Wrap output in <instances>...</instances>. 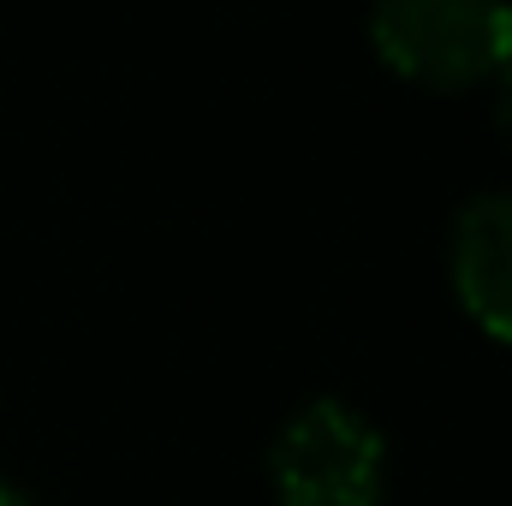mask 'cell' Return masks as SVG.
Instances as JSON below:
<instances>
[{"mask_svg":"<svg viewBox=\"0 0 512 506\" xmlns=\"http://www.w3.org/2000/svg\"><path fill=\"white\" fill-rule=\"evenodd\" d=\"M507 0H376L370 36L382 60L429 90H465L495 72Z\"/></svg>","mask_w":512,"mask_h":506,"instance_id":"obj_1","label":"cell"},{"mask_svg":"<svg viewBox=\"0 0 512 506\" xmlns=\"http://www.w3.org/2000/svg\"><path fill=\"white\" fill-rule=\"evenodd\" d=\"M268 477H274L280 506H376L382 501V435L358 411L316 399L280 429L268 453Z\"/></svg>","mask_w":512,"mask_h":506,"instance_id":"obj_2","label":"cell"},{"mask_svg":"<svg viewBox=\"0 0 512 506\" xmlns=\"http://www.w3.org/2000/svg\"><path fill=\"white\" fill-rule=\"evenodd\" d=\"M453 280L465 310L489 328L512 340V191L477 197L459 215L453 233Z\"/></svg>","mask_w":512,"mask_h":506,"instance_id":"obj_3","label":"cell"},{"mask_svg":"<svg viewBox=\"0 0 512 506\" xmlns=\"http://www.w3.org/2000/svg\"><path fill=\"white\" fill-rule=\"evenodd\" d=\"M495 84H501V131L512 137V0L501 6V54H495Z\"/></svg>","mask_w":512,"mask_h":506,"instance_id":"obj_4","label":"cell"},{"mask_svg":"<svg viewBox=\"0 0 512 506\" xmlns=\"http://www.w3.org/2000/svg\"><path fill=\"white\" fill-rule=\"evenodd\" d=\"M0 506H30V495H24V489H12V483H0Z\"/></svg>","mask_w":512,"mask_h":506,"instance_id":"obj_5","label":"cell"}]
</instances>
